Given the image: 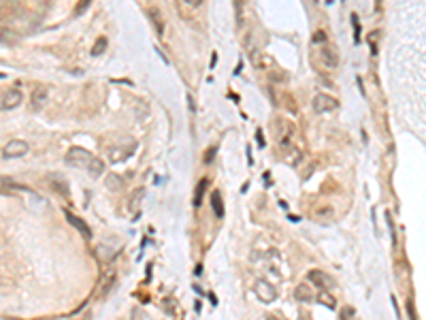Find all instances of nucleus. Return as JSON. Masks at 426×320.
<instances>
[{
    "instance_id": "1",
    "label": "nucleus",
    "mask_w": 426,
    "mask_h": 320,
    "mask_svg": "<svg viewBox=\"0 0 426 320\" xmlns=\"http://www.w3.org/2000/svg\"><path fill=\"white\" fill-rule=\"evenodd\" d=\"M94 156L90 152H86L83 147H70V150L66 152V164L68 166H75V169H88L90 160H92Z\"/></svg>"
},
{
    "instance_id": "2",
    "label": "nucleus",
    "mask_w": 426,
    "mask_h": 320,
    "mask_svg": "<svg viewBox=\"0 0 426 320\" xmlns=\"http://www.w3.org/2000/svg\"><path fill=\"white\" fill-rule=\"evenodd\" d=\"M311 105H313L315 113H328V111H335V109L339 107V102H337V98H333V96H328V94H315Z\"/></svg>"
},
{
    "instance_id": "3",
    "label": "nucleus",
    "mask_w": 426,
    "mask_h": 320,
    "mask_svg": "<svg viewBox=\"0 0 426 320\" xmlns=\"http://www.w3.org/2000/svg\"><path fill=\"white\" fill-rule=\"evenodd\" d=\"M254 292H256V297H258V299L264 301V303H273V301L277 299V292H275L273 284H269L267 280H256V284H254Z\"/></svg>"
},
{
    "instance_id": "4",
    "label": "nucleus",
    "mask_w": 426,
    "mask_h": 320,
    "mask_svg": "<svg viewBox=\"0 0 426 320\" xmlns=\"http://www.w3.org/2000/svg\"><path fill=\"white\" fill-rule=\"evenodd\" d=\"M22 100H24V94L19 92L17 88H11V90H6V92L2 94V98H0V107L2 109H15V107L22 105Z\"/></svg>"
},
{
    "instance_id": "5",
    "label": "nucleus",
    "mask_w": 426,
    "mask_h": 320,
    "mask_svg": "<svg viewBox=\"0 0 426 320\" xmlns=\"http://www.w3.org/2000/svg\"><path fill=\"white\" fill-rule=\"evenodd\" d=\"M26 152H28V143H26V141H19V139L9 141L2 150L4 158H19V156H24Z\"/></svg>"
},
{
    "instance_id": "6",
    "label": "nucleus",
    "mask_w": 426,
    "mask_h": 320,
    "mask_svg": "<svg viewBox=\"0 0 426 320\" xmlns=\"http://www.w3.org/2000/svg\"><path fill=\"white\" fill-rule=\"evenodd\" d=\"M134 150H137V143H130V145H113L111 150H109V160H111V162H122V160L130 156Z\"/></svg>"
},
{
    "instance_id": "7",
    "label": "nucleus",
    "mask_w": 426,
    "mask_h": 320,
    "mask_svg": "<svg viewBox=\"0 0 426 320\" xmlns=\"http://www.w3.org/2000/svg\"><path fill=\"white\" fill-rule=\"evenodd\" d=\"M307 280L311 282V284L315 286V288H320V290H328V288L333 286V282H331V278L324 273V271H318V269H311V271L307 273Z\"/></svg>"
},
{
    "instance_id": "8",
    "label": "nucleus",
    "mask_w": 426,
    "mask_h": 320,
    "mask_svg": "<svg viewBox=\"0 0 426 320\" xmlns=\"http://www.w3.org/2000/svg\"><path fill=\"white\" fill-rule=\"evenodd\" d=\"M64 216H66V220H68L70 226L79 230V233H81L83 237H86V239H92V230H90V226L81 220V218H77L75 214H70V211H64Z\"/></svg>"
},
{
    "instance_id": "9",
    "label": "nucleus",
    "mask_w": 426,
    "mask_h": 320,
    "mask_svg": "<svg viewBox=\"0 0 426 320\" xmlns=\"http://www.w3.org/2000/svg\"><path fill=\"white\" fill-rule=\"evenodd\" d=\"M275 132L279 139V145H288L290 143V134H292V126L286 120H277L275 122Z\"/></svg>"
},
{
    "instance_id": "10",
    "label": "nucleus",
    "mask_w": 426,
    "mask_h": 320,
    "mask_svg": "<svg viewBox=\"0 0 426 320\" xmlns=\"http://www.w3.org/2000/svg\"><path fill=\"white\" fill-rule=\"evenodd\" d=\"M320 60H322V64H324L326 68H335L339 64V56H337V51L335 49H322L320 51Z\"/></svg>"
},
{
    "instance_id": "11",
    "label": "nucleus",
    "mask_w": 426,
    "mask_h": 320,
    "mask_svg": "<svg viewBox=\"0 0 426 320\" xmlns=\"http://www.w3.org/2000/svg\"><path fill=\"white\" fill-rule=\"evenodd\" d=\"M30 100H32V107H34V109H41L45 105V100H47V88H45V86L34 88V90H32Z\"/></svg>"
},
{
    "instance_id": "12",
    "label": "nucleus",
    "mask_w": 426,
    "mask_h": 320,
    "mask_svg": "<svg viewBox=\"0 0 426 320\" xmlns=\"http://www.w3.org/2000/svg\"><path fill=\"white\" fill-rule=\"evenodd\" d=\"M86 171H88V175H90V177H100L102 173H105V162H102L100 158H96V156H94L92 160H90V164H88V169H86Z\"/></svg>"
},
{
    "instance_id": "13",
    "label": "nucleus",
    "mask_w": 426,
    "mask_h": 320,
    "mask_svg": "<svg viewBox=\"0 0 426 320\" xmlns=\"http://www.w3.org/2000/svg\"><path fill=\"white\" fill-rule=\"evenodd\" d=\"M145 198V188H137L132 192V196H130V201H128V209L132 211V214H137L139 211V207H141V201Z\"/></svg>"
},
{
    "instance_id": "14",
    "label": "nucleus",
    "mask_w": 426,
    "mask_h": 320,
    "mask_svg": "<svg viewBox=\"0 0 426 320\" xmlns=\"http://www.w3.org/2000/svg\"><path fill=\"white\" fill-rule=\"evenodd\" d=\"M211 207H213V214H215L217 218L224 216V201H222V192L219 190L211 192Z\"/></svg>"
},
{
    "instance_id": "15",
    "label": "nucleus",
    "mask_w": 426,
    "mask_h": 320,
    "mask_svg": "<svg viewBox=\"0 0 426 320\" xmlns=\"http://www.w3.org/2000/svg\"><path fill=\"white\" fill-rule=\"evenodd\" d=\"M294 297L299 299V301H303V303H311V301H313L311 288H309L307 284H299V286H296V290H294Z\"/></svg>"
},
{
    "instance_id": "16",
    "label": "nucleus",
    "mask_w": 426,
    "mask_h": 320,
    "mask_svg": "<svg viewBox=\"0 0 426 320\" xmlns=\"http://www.w3.org/2000/svg\"><path fill=\"white\" fill-rule=\"evenodd\" d=\"M315 301L322 303V305H326L328 310H335V307H337V299H335L331 292H326V290H320L318 294H315Z\"/></svg>"
},
{
    "instance_id": "17",
    "label": "nucleus",
    "mask_w": 426,
    "mask_h": 320,
    "mask_svg": "<svg viewBox=\"0 0 426 320\" xmlns=\"http://www.w3.org/2000/svg\"><path fill=\"white\" fill-rule=\"evenodd\" d=\"M105 184H107V188L113 190V192H118V190L124 188V179H122L120 175H115V173H109L107 179H105Z\"/></svg>"
},
{
    "instance_id": "18",
    "label": "nucleus",
    "mask_w": 426,
    "mask_h": 320,
    "mask_svg": "<svg viewBox=\"0 0 426 320\" xmlns=\"http://www.w3.org/2000/svg\"><path fill=\"white\" fill-rule=\"evenodd\" d=\"M150 17H152L153 26H156L158 34H162V32H164V22H162V13H160V11L156 9V6H152V9H150Z\"/></svg>"
},
{
    "instance_id": "19",
    "label": "nucleus",
    "mask_w": 426,
    "mask_h": 320,
    "mask_svg": "<svg viewBox=\"0 0 426 320\" xmlns=\"http://www.w3.org/2000/svg\"><path fill=\"white\" fill-rule=\"evenodd\" d=\"M207 177H203L201 182H198V186H196V194H194V207H201V203H203V194H205V190H207Z\"/></svg>"
},
{
    "instance_id": "20",
    "label": "nucleus",
    "mask_w": 426,
    "mask_h": 320,
    "mask_svg": "<svg viewBox=\"0 0 426 320\" xmlns=\"http://www.w3.org/2000/svg\"><path fill=\"white\" fill-rule=\"evenodd\" d=\"M107 45H109L107 36H98V38H96V43H94V47H92V56H100V54H105Z\"/></svg>"
},
{
    "instance_id": "21",
    "label": "nucleus",
    "mask_w": 426,
    "mask_h": 320,
    "mask_svg": "<svg viewBox=\"0 0 426 320\" xmlns=\"http://www.w3.org/2000/svg\"><path fill=\"white\" fill-rule=\"evenodd\" d=\"M335 216V209L331 207V205H324V207L315 209V218H320V220H328V218Z\"/></svg>"
},
{
    "instance_id": "22",
    "label": "nucleus",
    "mask_w": 426,
    "mask_h": 320,
    "mask_svg": "<svg viewBox=\"0 0 426 320\" xmlns=\"http://www.w3.org/2000/svg\"><path fill=\"white\" fill-rule=\"evenodd\" d=\"M354 318V307L345 305L343 310H341V320H352Z\"/></svg>"
},
{
    "instance_id": "23",
    "label": "nucleus",
    "mask_w": 426,
    "mask_h": 320,
    "mask_svg": "<svg viewBox=\"0 0 426 320\" xmlns=\"http://www.w3.org/2000/svg\"><path fill=\"white\" fill-rule=\"evenodd\" d=\"M407 314H409V320H418L416 318V310H414V301H407Z\"/></svg>"
},
{
    "instance_id": "24",
    "label": "nucleus",
    "mask_w": 426,
    "mask_h": 320,
    "mask_svg": "<svg viewBox=\"0 0 426 320\" xmlns=\"http://www.w3.org/2000/svg\"><path fill=\"white\" fill-rule=\"evenodd\" d=\"M326 41V32H322V30H318L313 34V43H324Z\"/></svg>"
},
{
    "instance_id": "25",
    "label": "nucleus",
    "mask_w": 426,
    "mask_h": 320,
    "mask_svg": "<svg viewBox=\"0 0 426 320\" xmlns=\"http://www.w3.org/2000/svg\"><path fill=\"white\" fill-rule=\"evenodd\" d=\"M88 6H90V0H83V2H81L79 6H77V9H75V15H81V13L86 11Z\"/></svg>"
},
{
    "instance_id": "26",
    "label": "nucleus",
    "mask_w": 426,
    "mask_h": 320,
    "mask_svg": "<svg viewBox=\"0 0 426 320\" xmlns=\"http://www.w3.org/2000/svg\"><path fill=\"white\" fill-rule=\"evenodd\" d=\"M256 137H258V145H264V141H262V134H260V130L256 132Z\"/></svg>"
},
{
    "instance_id": "27",
    "label": "nucleus",
    "mask_w": 426,
    "mask_h": 320,
    "mask_svg": "<svg viewBox=\"0 0 426 320\" xmlns=\"http://www.w3.org/2000/svg\"><path fill=\"white\" fill-rule=\"evenodd\" d=\"M9 320H15V318H9Z\"/></svg>"
}]
</instances>
